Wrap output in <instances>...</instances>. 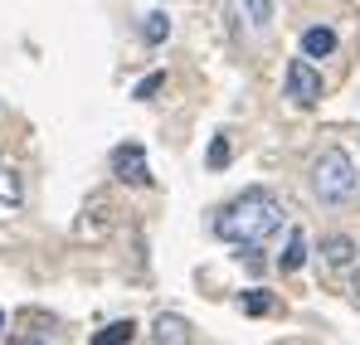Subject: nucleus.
Segmentation results:
<instances>
[{
    "label": "nucleus",
    "instance_id": "nucleus-7",
    "mask_svg": "<svg viewBox=\"0 0 360 345\" xmlns=\"http://www.w3.org/2000/svg\"><path fill=\"white\" fill-rule=\"evenodd\" d=\"M20 200H25V185H20V175L10 171V166H0V209L10 214V209H20Z\"/></svg>",
    "mask_w": 360,
    "mask_h": 345
},
{
    "label": "nucleus",
    "instance_id": "nucleus-16",
    "mask_svg": "<svg viewBox=\"0 0 360 345\" xmlns=\"http://www.w3.org/2000/svg\"><path fill=\"white\" fill-rule=\"evenodd\" d=\"M351 297L360 301V268H356V278H351Z\"/></svg>",
    "mask_w": 360,
    "mask_h": 345
},
{
    "label": "nucleus",
    "instance_id": "nucleus-11",
    "mask_svg": "<svg viewBox=\"0 0 360 345\" xmlns=\"http://www.w3.org/2000/svg\"><path fill=\"white\" fill-rule=\"evenodd\" d=\"M239 5H243V15H248L253 30H268L273 25V0H239Z\"/></svg>",
    "mask_w": 360,
    "mask_h": 345
},
{
    "label": "nucleus",
    "instance_id": "nucleus-5",
    "mask_svg": "<svg viewBox=\"0 0 360 345\" xmlns=\"http://www.w3.org/2000/svg\"><path fill=\"white\" fill-rule=\"evenodd\" d=\"M302 54H307V58H331V54H336V30L311 25V30L302 34Z\"/></svg>",
    "mask_w": 360,
    "mask_h": 345
},
{
    "label": "nucleus",
    "instance_id": "nucleus-10",
    "mask_svg": "<svg viewBox=\"0 0 360 345\" xmlns=\"http://www.w3.org/2000/svg\"><path fill=\"white\" fill-rule=\"evenodd\" d=\"M166 34H171V20H166L161 10H151L146 25H141V39H146V44H166Z\"/></svg>",
    "mask_w": 360,
    "mask_h": 345
},
{
    "label": "nucleus",
    "instance_id": "nucleus-2",
    "mask_svg": "<svg viewBox=\"0 0 360 345\" xmlns=\"http://www.w3.org/2000/svg\"><path fill=\"white\" fill-rule=\"evenodd\" d=\"M311 190H316V200H321V204H346V200L360 190L356 161H351L341 146L321 151V156H316V166H311Z\"/></svg>",
    "mask_w": 360,
    "mask_h": 345
},
{
    "label": "nucleus",
    "instance_id": "nucleus-15",
    "mask_svg": "<svg viewBox=\"0 0 360 345\" xmlns=\"http://www.w3.org/2000/svg\"><path fill=\"white\" fill-rule=\"evenodd\" d=\"M161 83H166V73H151V78H141V83H136V93H131V98H136V103H146V98H156V93H161Z\"/></svg>",
    "mask_w": 360,
    "mask_h": 345
},
{
    "label": "nucleus",
    "instance_id": "nucleus-1",
    "mask_svg": "<svg viewBox=\"0 0 360 345\" xmlns=\"http://www.w3.org/2000/svg\"><path fill=\"white\" fill-rule=\"evenodd\" d=\"M283 224V204L268 195V190H243L234 204H224L219 209V219H214V233L224 238V243H239V248H258L268 233Z\"/></svg>",
    "mask_w": 360,
    "mask_h": 345
},
{
    "label": "nucleus",
    "instance_id": "nucleus-8",
    "mask_svg": "<svg viewBox=\"0 0 360 345\" xmlns=\"http://www.w3.org/2000/svg\"><path fill=\"white\" fill-rule=\"evenodd\" d=\"M302 263H307V233L292 229V233H288V253L278 258V268H283V273H297Z\"/></svg>",
    "mask_w": 360,
    "mask_h": 345
},
{
    "label": "nucleus",
    "instance_id": "nucleus-12",
    "mask_svg": "<svg viewBox=\"0 0 360 345\" xmlns=\"http://www.w3.org/2000/svg\"><path fill=\"white\" fill-rule=\"evenodd\" d=\"M131 336H136L131 321H112V326H103V331L93 336V345H122V341H131Z\"/></svg>",
    "mask_w": 360,
    "mask_h": 345
},
{
    "label": "nucleus",
    "instance_id": "nucleus-17",
    "mask_svg": "<svg viewBox=\"0 0 360 345\" xmlns=\"http://www.w3.org/2000/svg\"><path fill=\"white\" fill-rule=\"evenodd\" d=\"M0 336H5V311H0Z\"/></svg>",
    "mask_w": 360,
    "mask_h": 345
},
{
    "label": "nucleus",
    "instance_id": "nucleus-3",
    "mask_svg": "<svg viewBox=\"0 0 360 345\" xmlns=\"http://www.w3.org/2000/svg\"><path fill=\"white\" fill-rule=\"evenodd\" d=\"M288 98H292L297 108H311V103H321V73L311 68V58H307V54L288 63Z\"/></svg>",
    "mask_w": 360,
    "mask_h": 345
},
{
    "label": "nucleus",
    "instance_id": "nucleus-14",
    "mask_svg": "<svg viewBox=\"0 0 360 345\" xmlns=\"http://www.w3.org/2000/svg\"><path fill=\"white\" fill-rule=\"evenodd\" d=\"M229 156H234V151H229V136H214L205 161H210V171H224V166H229Z\"/></svg>",
    "mask_w": 360,
    "mask_h": 345
},
{
    "label": "nucleus",
    "instance_id": "nucleus-4",
    "mask_svg": "<svg viewBox=\"0 0 360 345\" xmlns=\"http://www.w3.org/2000/svg\"><path fill=\"white\" fill-rule=\"evenodd\" d=\"M112 175H117L122 185H146L151 171H146V151L136 146V141H122L117 151H112Z\"/></svg>",
    "mask_w": 360,
    "mask_h": 345
},
{
    "label": "nucleus",
    "instance_id": "nucleus-13",
    "mask_svg": "<svg viewBox=\"0 0 360 345\" xmlns=\"http://www.w3.org/2000/svg\"><path fill=\"white\" fill-rule=\"evenodd\" d=\"M239 306H243V316H268V311H273V297H268V292H243L239 297Z\"/></svg>",
    "mask_w": 360,
    "mask_h": 345
},
{
    "label": "nucleus",
    "instance_id": "nucleus-6",
    "mask_svg": "<svg viewBox=\"0 0 360 345\" xmlns=\"http://www.w3.org/2000/svg\"><path fill=\"white\" fill-rule=\"evenodd\" d=\"M161 345H185L195 331H190V321L185 316H156V331H151Z\"/></svg>",
    "mask_w": 360,
    "mask_h": 345
},
{
    "label": "nucleus",
    "instance_id": "nucleus-9",
    "mask_svg": "<svg viewBox=\"0 0 360 345\" xmlns=\"http://www.w3.org/2000/svg\"><path fill=\"white\" fill-rule=\"evenodd\" d=\"M321 253H326V263H331V268H346V263L356 258V243H351L346 233H336V238H326V243H321Z\"/></svg>",
    "mask_w": 360,
    "mask_h": 345
}]
</instances>
